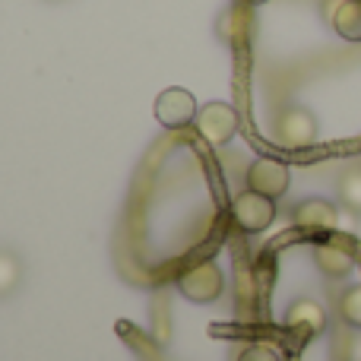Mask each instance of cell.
Returning a JSON list of instances; mask_svg holds the SVG:
<instances>
[{"instance_id":"4","label":"cell","mask_w":361,"mask_h":361,"mask_svg":"<svg viewBox=\"0 0 361 361\" xmlns=\"http://www.w3.org/2000/svg\"><path fill=\"white\" fill-rule=\"evenodd\" d=\"M231 219H235V225L241 231H247V235L267 231L276 219V200L263 197V193L247 187V190L238 193L235 203H231Z\"/></svg>"},{"instance_id":"1","label":"cell","mask_w":361,"mask_h":361,"mask_svg":"<svg viewBox=\"0 0 361 361\" xmlns=\"http://www.w3.org/2000/svg\"><path fill=\"white\" fill-rule=\"evenodd\" d=\"M178 292L193 305H212L225 292V276L216 260H200L178 276Z\"/></svg>"},{"instance_id":"14","label":"cell","mask_w":361,"mask_h":361,"mask_svg":"<svg viewBox=\"0 0 361 361\" xmlns=\"http://www.w3.org/2000/svg\"><path fill=\"white\" fill-rule=\"evenodd\" d=\"M238 361H282V355L267 343H254V345H244Z\"/></svg>"},{"instance_id":"12","label":"cell","mask_w":361,"mask_h":361,"mask_svg":"<svg viewBox=\"0 0 361 361\" xmlns=\"http://www.w3.org/2000/svg\"><path fill=\"white\" fill-rule=\"evenodd\" d=\"M339 200H343L349 209L361 212V169H349L339 178Z\"/></svg>"},{"instance_id":"13","label":"cell","mask_w":361,"mask_h":361,"mask_svg":"<svg viewBox=\"0 0 361 361\" xmlns=\"http://www.w3.org/2000/svg\"><path fill=\"white\" fill-rule=\"evenodd\" d=\"M339 314H343V320L349 326L361 330V286H352L343 292V298H339Z\"/></svg>"},{"instance_id":"3","label":"cell","mask_w":361,"mask_h":361,"mask_svg":"<svg viewBox=\"0 0 361 361\" xmlns=\"http://www.w3.org/2000/svg\"><path fill=\"white\" fill-rule=\"evenodd\" d=\"M200 114V105L193 99L190 89L184 86H169L159 92L156 99V121L165 127V130H180V127L193 124Z\"/></svg>"},{"instance_id":"16","label":"cell","mask_w":361,"mask_h":361,"mask_svg":"<svg viewBox=\"0 0 361 361\" xmlns=\"http://www.w3.org/2000/svg\"><path fill=\"white\" fill-rule=\"evenodd\" d=\"M241 4H247V6H263V4H269V0H241Z\"/></svg>"},{"instance_id":"9","label":"cell","mask_w":361,"mask_h":361,"mask_svg":"<svg viewBox=\"0 0 361 361\" xmlns=\"http://www.w3.org/2000/svg\"><path fill=\"white\" fill-rule=\"evenodd\" d=\"M286 330L301 333V336H307V339L320 336V333L326 330V314H324V307H320L317 301H311V298L292 301V307L286 311Z\"/></svg>"},{"instance_id":"11","label":"cell","mask_w":361,"mask_h":361,"mask_svg":"<svg viewBox=\"0 0 361 361\" xmlns=\"http://www.w3.org/2000/svg\"><path fill=\"white\" fill-rule=\"evenodd\" d=\"M23 286V257L0 244V298H10Z\"/></svg>"},{"instance_id":"17","label":"cell","mask_w":361,"mask_h":361,"mask_svg":"<svg viewBox=\"0 0 361 361\" xmlns=\"http://www.w3.org/2000/svg\"><path fill=\"white\" fill-rule=\"evenodd\" d=\"M48 4H63V0H48Z\"/></svg>"},{"instance_id":"8","label":"cell","mask_w":361,"mask_h":361,"mask_svg":"<svg viewBox=\"0 0 361 361\" xmlns=\"http://www.w3.org/2000/svg\"><path fill=\"white\" fill-rule=\"evenodd\" d=\"M314 260H317V267L324 269L330 279H343V276H349L352 269H355V247H352V241L343 235L326 238V241L317 244Z\"/></svg>"},{"instance_id":"6","label":"cell","mask_w":361,"mask_h":361,"mask_svg":"<svg viewBox=\"0 0 361 361\" xmlns=\"http://www.w3.org/2000/svg\"><path fill=\"white\" fill-rule=\"evenodd\" d=\"M288 184H292V171H288L286 162L279 159H254L247 169V187L269 200H279L288 193Z\"/></svg>"},{"instance_id":"7","label":"cell","mask_w":361,"mask_h":361,"mask_svg":"<svg viewBox=\"0 0 361 361\" xmlns=\"http://www.w3.org/2000/svg\"><path fill=\"white\" fill-rule=\"evenodd\" d=\"M292 222L301 231H314V235H333L339 225V209L336 203L324 197H307L292 209Z\"/></svg>"},{"instance_id":"15","label":"cell","mask_w":361,"mask_h":361,"mask_svg":"<svg viewBox=\"0 0 361 361\" xmlns=\"http://www.w3.org/2000/svg\"><path fill=\"white\" fill-rule=\"evenodd\" d=\"M349 361H361V336L352 339V345H349Z\"/></svg>"},{"instance_id":"10","label":"cell","mask_w":361,"mask_h":361,"mask_svg":"<svg viewBox=\"0 0 361 361\" xmlns=\"http://www.w3.org/2000/svg\"><path fill=\"white\" fill-rule=\"evenodd\" d=\"M330 25L345 42H361V0H330Z\"/></svg>"},{"instance_id":"5","label":"cell","mask_w":361,"mask_h":361,"mask_svg":"<svg viewBox=\"0 0 361 361\" xmlns=\"http://www.w3.org/2000/svg\"><path fill=\"white\" fill-rule=\"evenodd\" d=\"M276 137L286 149H307V146L317 140V118H314L307 108H286V111L276 118Z\"/></svg>"},{"instance_id":"2","label":"cell","mask_w":361,"mask_h":361,"mask_svg":"<svg viewBox=\"0 0 361 361\" xmlns=\"http://www.w3.org/2000/svg\"><path fill=\"white\" fill-rule=\"evenodd\" d=\"M193 124H197V133L206 140V143L222 149V146H228L231 140H235L241 118H238V111L228 105V102H209V105L200 108Z\"/></svg>"}]
</instances>
